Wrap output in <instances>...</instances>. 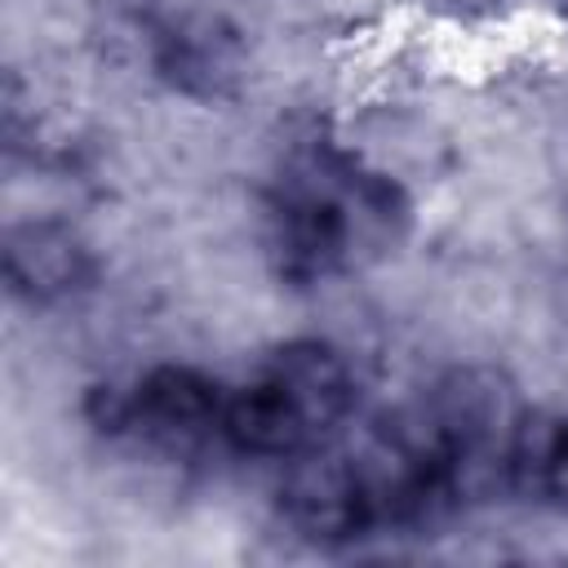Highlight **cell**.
Wrapping results in <instances>:
<instances>
[{
    "instance_id": "obj_1",
    "label": "cell",
    "mask_w": 568,
    "mask_h": 568,
    "mask_svg": "<svg viewBox=\"0 0 568 568\" xmlns=\"http://www.w3.org/2000/svg\"><path fill=\"white\" fill-rule=\"evenodd\" d=\"M355 404L346 359L324 342H284L253 382L222 404V435L262 457H297L324 444Z\"/></svg>"
},
{
    "instance_id": "obj_6",
    "label": "cell",
    "mask_w": 568,
    "mask_h": 568,
    "mask_svg": "<svg viewBox=\"0 0 568 568\" xmlns=\"http://www.w3.org/2000/svg\"><path fill=\"white\" fill-rule=\"evenodd\" d=\"M506 484L537 501L568 510V417L564 413H524L506 448Z\"/></svg>"
},
{
    "instance_id": "obj_4",
    "label": "cell",
    "mask_w": 568,
    "mask_h": 568,
    "mask_svg": "<svg viewBox=\"0 0 568 568\" xmlns=\"http://www.w3.org/2000/svg\"><path fill=\"white\" fill-rule=\"evenodd\" d=\"M222 395L217 382H209L200 368L186 364H160L151 368L138 390L124 404V417L155 444L182 448L204 439L209 430H222Z\"/></svg>"
},
{
    "instance_id": "obj_5",
    "label": "cell",
    "mask_w": 568,
    "mask_h": 568,
    "mask_svg": "<svg viewBox=\"0 0 568 568\" xmlns=\"http://www.w3.org/2000/svg\"><path fill=\"white\" fill-rule=\"evenodd\" d=\"M4 280L27 302H58L89 280V248L62 222H18L4 235Z\"/></svg>"
},
{
    "instance_id": "obj_2",
    "label": "cell",
    "mask_w": 568,
    "mask_h": 568,
    "mask_svg": "<svg viewBox=\"0 0 568 568\" xmlns=\"http://www.w3.org/2000/svg\"><path fill=\"white\" fill-rule=\"evenodd\" d=\"M386 213V204L364 182L302 178L280 204V253L293 271L324 275L351 262L355 244Z\"/></svg>"
},
{
    "instance_id": "obj_3",
    "label": "cell",
    "mask_w": 568,
    "mask_h": 568,
    "mask_svg": "<svg viewBox=\"0 0 568 568\" xmlns=\"http://www.w3.org/2000/svg\"><path fill=\"white\" fill-rule=\"evenodd\" d=\"M280 510L311 541H351L377 524L355 453L324 444L297 453L280 488Z\"/></svg>"
}]
</instances>
